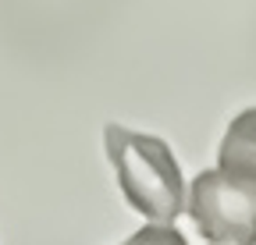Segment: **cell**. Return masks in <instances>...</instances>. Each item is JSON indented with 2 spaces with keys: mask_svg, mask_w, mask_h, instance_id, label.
<instances>
[{
  "mask_svg": "<svg viewBox=\"0 0 256 245\" xmlns=\"http://www.w3.org/2000/svg\"><path fill=\"white\" fill-rule=\"evenodd\" d=\"M104 142L128 206L139 210L146 221L174 224L185 210V185L171 146L156 135H142L121 125H107Z\"/></svg>",
  "mask_w": 256,
  "mask_h": 245,
  "instance_id": "cell-1",
  "label": "cell"
},
{
  "mask_svg": "<svg viewBox=\"0 0 256 245\" xmlns=\"http://www.w3.org/2000/svg\"><path fill=\"white\" fill-rule=\"evenodd\" d=\"M188 217L210 245H256V181L224 167L203 171L188 189Z\"/></svg>",
  "mask_w": 256,
  "mask_h": 245,
  "instance_id": "cell-2",
  "label": "cell"
},
{
  "mask_svg": "<svg viewBox=\"0 0 256 245\" xmlns=\"http://www.w3.org/2000/svg\"><path fill=\"white\" fill-rule=\"evenodd\" d=\"M217 167L246 174V178L256 181V107L242 110L228 125L220 153H217Z\"/></svg>",
  "mask_w": 256,
  "mask_h": 245,
  "instance_id": "cell-3",
  "label": "cell"
},
{
  "mask_svg": "<svg viewBox=\"0 0 256 245\" xmlns=\"http://www.w3.org/2000/svg\"><path fill=\"white\" fill-rule=\"evenodd\" d=\"M124 245H188V242H185V235H182L174 224H156V221H153V224L139 228Z\"/></svg>",
  "mask_w": 256,
  "mask_h": 245,
  "instance_id": "cell-4",
  "label": "cell"
}]
</instances>
